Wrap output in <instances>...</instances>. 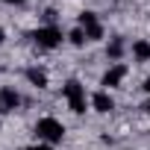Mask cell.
Returning a JSON list of instances; mask_svg holds the SVG:
<instances>
[{
  "label": "cell",
  "mask_w": 150,
  "mask_h": 150,
  "mask_svg": "<svg viewBox=\"0 0 150 150\" xmlns=\"http://www.w3.org/2000/svg\"><path fill=\"white\" fill-rule=\"evenodd\" d=\"M62 94H65V100H68L71 112H77V115H83V112H86V88H83V83L68 80V83L62 86Z\"/></svg>",
  "instance_id": "6da1fadb"
},
{
  "label": "cell",
  "mask_w": 150,
  "mask_h": 150,
  "mask_svg": "<svg viewBox=\"0 0 150 150\" xmlns=\"http://www.w3.org/2000/svg\"><path fill=\"white\" fill-rule=\"evenodd\" d=\"M35 135H38L41 141L53 144V141H62L65 127H62V121H56V118H41V121L35 124Z\"/></svg>",
  "instance_id": "7a4b0ae2"
},
{
  "label": "cell",
  "mask_w": 150,
  "mask_h": 150,
  "mask_svg": "<svg viewBox=\"0 0 150 150\" xmlns=\"http://www.w3.org/2000/svg\"><path fill=\"white\" fill-rule=\"evenodd\" d=\"M33 38H35V44H38V47H44V50H53V47H59V44H62V33H59L53 24L38 27V30L33 33Z\"/></svg>",
  "instance_id": "3957f363"
},
{
  "label": "cell",
  "mask_w": 150,
  "mask_h": 150,
  "mask_svg": "<svg viewBox=\"0 0 150 150\" xmlns=\"http://www.w3.org/2000/svg\"><path fill=\"white\" fill-rule=\"evenodd\" d=\"M80 27L86 30V38L88 41H100L103 38V27H100V21H97L94 12H83L80 15Z\"/></svg>",
  "instance_id": "277c9868"
},
{
  "label": "cell",
  "mask_w": 150,
  "mask_h": 150,
  "mask_svg": "<svg viewBox=\"0 0 150 150\" xmlns=\"http://www.w3.org/2000/svg\"><path fill=\"white\" fill-rule=\"evenodd\" d=\"M124 77H127V65H112V68L103 74V86H106V88H115V86H121Z\"/></svg>",
  "instance_id": "5b68a950"
},
{
  "label": "cell",
  "mask_w": 150,
  "mask_h": 150,
  "mask_svg": "<svg viewBox=\"0 0 150 150\" xmlns=\"http://www.w3.org/2000/svg\"><path fill=\"white\" fill-rule=\"evenodd\" d=\"M91 106H94L97 112H112V109H115V100H112L106 91H97V94L91 97Z\"/></svg>",
  "instance_id": "8992f818"
},
{
  "label": "cell",
  "mask_w": 150,
  "mask_h": 150,
  "mask_svg": "<svg viewBox=\"0 0 150 150\" xmlns=\"http://www.w3.org/2000/svg\"><path fill=\"white\" fill-rule=\"evenodd\" d=\"M27 80H30L35 88H44V86H47V71H44V68H30V71H27Z\"/></svg>",
  "instance_id": "52a82bcc"
},
{
  "label": "cell",
  "mask_w": 150,
  "mask_h": 150,
  "mask_svg": "<svg viewBox=\"0 0 150 150\" xmlns=\"http://www.w3.org/2000/svg\"><path fill=\"white\" fill-rule=\"evenodd\" d=\"M0 103H3V109H15V106L21 103V97H18V91L3 88V91H0Z\"/></svg>",
  "instance_id": "ba28073f"
},
{
  "label": "cell",
  "mask_w": 150,
  "mask_h": 150,
  "mask_svg": "<svg viewBox=\"0 0 150 150\" xmlns=\"http://www.w3.org/2000/svg\"><path fill=\"white\" fill-rule=\"evenodd\" d=\"M132 56H135L138 62H147V59H150V41H135V44H132Z\"/></svg>",
  "instance_id": "9c48e42d"
},
{
  "label": "cell",
  "mask_w": 150,
  "mask_h": 150,
  "mask_svg": "<svg viewBox=\"0 0 150 150\" xmlns=\"http://www.w3.org/2000/svg\"><path fill=\"white\" fill-rule=\"evenodd\" d=\"M68 38H71V44H77V47L88 41V38H86V30H83V27H77V30H71V35H68Z\"/></svg>",
  "instance_id": "30bf717a"
},
{
  "label": "cell",
  "mask_w": 150,
  "mask_h": 150,
  "mask_svg": "<svg viewBox=\"0 0 150 150\" xmlns=\"http://www.w3.org/2000/svg\"><path fill=\"white\" fill-rule=\"evenodd\" d=\"M121 53H124V41H121V38H115V41L109 44V56H112V59H118Z\"/></svg>",
  "instance_id": "8fae6325"
},
{
  "label": "cell",
  "mask_w": 150,
  "mask_h": 150,
  "mask_svg": "<svg viewBox=\"0 0 150 150\" xmlns=\"http://www.w3.org/2000/svg\"><path fill=\"white\" fill-rule=\"evenodd\" d=\"M27 150H50L47 144H33V147H27Z\"/></svg>",
  "instance_id": "7c38bea8"
},
{
  "label": "cell",
  "mask_w": 150,
  "mask_h": 150,
  "mask_svg": "<svg viewBox=\"0 0 150 150\" xmlns=\"http://www.w3.org/2000/svg\"><path fill=\"white\" fill-rule=\"evenodd\" d=\"M144 91H147V94H150V77H147V80H144Z\"/></svg>",
  "instance_id": "4fadbf2b"
},
{
  "label": "cell",
  "mask_w": 150,
  "mask_h": 150,
  "mask_svg": "<svg viewBox=\"0 0 150 150\" xmlns=\"http://www.w3.org/2000/svg\"><path fill=\"white\" fill-rule=\"evenodd\" d=\"M3 41H6V33H3V30H0V44H3Z\"/></svg>",
  "instance_id": "5bb4252c"
},
{
  "label": "cell",
  "mask_w": 150,
  "mask_h": 150,
  "mask_svg": "<svg viewBox=\"0 0 150 150\" xmlns=\"http://www.w3.org/2000/svg\"><path fill=\"white\" fill-rule=\"evenodd\" d=\"M3 3H24V0H3Z\"/></svg>",
  "instance_id": "9a60e30c"
},
{
  "label": "cell",
  "mask_w": 150,
  "mask_h": 150,
  "mask_svg": "<svg viewBox=\"0 0 150 150\" xmlns=\"http://www.w3.org/2000/svg\"><path fill=\"white\" fill-rule=\"evenodd\" d=\"M144 109H147V112H150V103H147V106H144Z\"/></svg>",
  "instance_id": "2e32d148"
},
{
  "label": "cell",
  "mask_w": 150,
  "mask_h": 150,
  "mask_svg": "<svg viewBox=\"0 0 150 150\" xmlns=\"http://www.w3.org/2000/svg\"><path fill=\"white\" fill-rule=\"evenodd\" d=\"M0 112H3V103H0Z\"/></svg>",
  "instance_id": "e0dca14e"
}]
</instances>
